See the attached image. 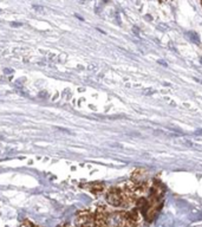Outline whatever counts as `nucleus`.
Returning <instances> with one entry per match:
<instances>
[{"mask_svg":"<svg viewBox=\"0 0 202 227\" xmlns=\"http://www.w3.org/2000/svg\"><path fill=\"white\" fill-rule=\"evenodd\" d=\"M107 201L114 207H127L130 203H134L131 198L121 188H111L107 193Z\"/></svg>","mask_w":202,"mask_h":227,"instance_id":"f257e3e1","label":"nucleus"},{"mask_svg":"<svg viewBox=\"0 0 202 227\" xmlns=\"http://www.w3.org/2000/svg\"><path fill=\"white\" fill-rule=\"evenodd\" d=\"M85 187H86L90 192H92V193H95V194H99V193H102V192L105 189L104 183H102V182H92V183L86 185Z\"/></svg>","mask_w":202,"mask_h":227,"instance_id":"f03ea898","label":"nucleus"},{"mask_svg":"<svg viewBox=\"0 0 202 227\" xmlns=\"http://www.w3.org/2000/svg\"><path fill=\"white\" fill-rule=\"evenodd\" d=\"M11 26H13V27H20V26H23V24H21V23H17V21H12V23H11Z\"/></svg>","mask_w":202,"mask_h":227,"instance_id":"7ed1b4c3","label":"nucleus"},{"mask_svg":"<svg viewBox=\"0 0 202 227\" xmlns=\"http://www.w3.org/2000/svg\"><path fill=\"white\" fill-rule=\"evenodd\" d=\"M33 9H34L36 11H38V12H43V10H44V7H42V6H37V5H33Z\"/></svg>","mask_w":202,"mask_h":227,"instance_id":"20e7f679","label":"nucleus"},{"mask_svg":"<svg viewBox=\"0 0 202 227\" xmlns=\"http://www.w3.org/2000/svg\"><path fill=\"white\" fill-rule=\"evenodd\" d=\"M39 97H40V98H45V97H47V92H44V91H42V92L39 94Z\"/></svg>","mask_w":202,"mask_h":227,"instance_id":"39448f33","label":"nucleus"},{"mask_svg":"<svg viewBox=\"0 0 202 227\" xmlns=\"http://www.w3.org/2000/svg\"><path fill=\"white\" fill-rule=\"evenodd\" d=\"M4 72H5V73H11V72H12V70H9V69H5V70H4Z\"/></svg>","mask_w":202,"mask_h":227,"instance_id":"423d86ee","label":"nucleus"}]
</instances>
